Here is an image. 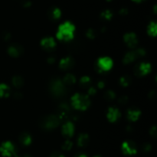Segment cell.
Here are the masks:
<instances>
[{
  "instance_id": "ffe728a7",
  "label": "cell",
  "mask_w": 157,
  "mask_h": 157,
  "mask_svg": "<svg viewBox=\"0 0 157 157\" xmlns=\"http://www.w3.org/2000/svg\"><path fill=\"white\" fill-rule=\"evenodd\" d=\"M52 15L53 18H58L61 16V11L58 8H55L53 9V10L52 11Z\"/></svg>"
},
{
  "instance_id": "ac0fdd59",
  "label": "cell",
  "mask_w": 157,
  "mask_h": 157,
  "mask_svg": "<svg viewBox=\"0 0 157 157\" xmlns=\"http://www.w3.org/2000/svg\"><path fill=\"white\" fill-rule=\"evenodd\" d=\"M64 82H65L67 84H73V83H75V78L74 75H71V74H68V75H66L64 77Z\"/></svg>"
},
{
  "instance_id": "7c38bea8",
  "label": "cell",
  "mask_w": 157,
  "mask_h": 157,
  "mask_svg": "<svg viewBox=\"0 0 157 157\" xmlns=\"http://www.w3.org/2000/svg\"><path fill=\"white\" fill-rule=\"evenodd\" d=\"M151 70V66L150 64L147 62H142L139 66V72L140 75H147V73L150 72Z\"/></svg>"
},
{
  "instance_id": "4316f807",
  "label": "cell",
  "mask_w": 157,
  "mask_h": 157,
  "mask_svg": "<svg viewBox=\"0 0 157 157\" xmlns=\"http://www.w3.org/2000/svg\"><path fill=\"white\" fill-rule=\"evenodd\" d=\"M133 1L136 2H142L143 0H133Z\"/></svg>"
},
{
  "instance_id": "d4e9b609",
  "label": "cell",
  "mask_w": 157,
  "mask_h": 157,
  "mask_svg": "<svg viewBox=\"0 0 157 157\" xmlns=\"http://www.w3.org/2000/svg\"><path fill=\"white\" fill-rule=\"evenodd\" d=\"M50 157H64V155L62 154H59V153H54L53 155H51Z\"/></svg>"
},
{
  "instance_id": "5bb4252c",
  "label": "cell",
  "mask_w": 157,
  "mask_h": 157,
  "mask_svg": "<svg viewBox=\"0 0 157 157\" xmlns=\"http://www.w3.org/2000/svg\"><path fill=\"white\" fill-rule=\"evenodd\" d=\"M89 142V138L88 135L87 134H81L79 135L78 139V146L83 147V146H85Z\"/></svg>"
},
{
  "instance_id": "603a6c76",
  "label": "cell",
  "mask_w": 157,
  "mask_h": 157,
  "mask_svg": "<svg viewBox=\"0 0 157 157\" xmlns=\"http://www.w3.org/2000/svg\"><path fill=\"white\" fill-rule=\"evenodd\" d=\"M102 16L104 17V18H106V19H109V18H111L112 13L110 12V11L107 10V11H105V12H103V13H102Z\"/></svg>"
},
{
  "instance_id": "5b68a950",
  "label": "cell",
  "mask_w": 157,
  "mask_h": 157,
  "mask_svg": "<svg viewBox=\"0 0 157 157\" xmlns=\"http://www.w3.org/2000/svg\"><path fill=\"white\" fill-rule=\"evenodd\" d=\"M121 149L124 154L127 155H133L136 153V148L135 145L131 142L125 141L121 146Z\"/></svg>"
},
{
  "instance_id": "cb8c5ba5",
  "label": "cell",
  "mask_w": 157,
  "mask_h": 157,
  "mask_svg": "<svg viewBox=\"0 0 157 157\" xmlns=\"http://www.w3.org/2000/svg\"><path fill=\"white\" fill-rule=\"evenodd\" d=\"M81 83H82V84L87 85V83L90 82V78H81Z\"/></svg>"
},
{
  "instance_id": "9c48e42d",
  "label": "cell",
  "mask_w": 157,
  "mask_h": 157,
  "mask_svg": "<svg viewBox=\"0 0 157 157\" xmlns=\"http://www.w3.org/2000/svg\"><path fill=\"white\" fill-rule=\"evenodd\" d=\"M75 132V126L71 122H67L62 127V133L65 136L71 137L73 135Z\"/></svg>"
},
{
  "instance_id": "2e32d148",
  "label": "cell",
  "mask_w": 157,
  "mask_h": 157,
  "mask_svg": "<svg viewBox=\"0 0 157 157\" xmlns=\"http://www.w3.org/2000/svg\"><path fill=\"white\" fill-rule=\"evenodd\" d=\"M71 65V59L70 58H65L60 62V66L61 69H67Z\"/></svg>"
},
{
  "instance_id": "484cf974",
  "label": "cell",
  "mask_w": 157,
  "mask_h": 157,
  "mask_svg": "<svg viewBox=\"0 0 157 157\" xmlns=\"http://www.w3.org/2000/svg\"><path fill=\"white\" fill-rule=\"evenodd\" d=\"M77 157H87V156L85 155V154H80V155H78Z\"/></svg>"
},
{
  "instance_id": "e0dca14e",
  "label": "cell",
  "mask_w": 157,
  "mask_h": 157,
  "mask_svg": "<svg viewBox=\"0 0 157 157\" xmlns=\"http://www.w3.org/2000/svg\"><path fill=\"white\" fill-rule=\"evenodd\" d=\"M148 33L149 35H152V36H155L156 34V24L155 22H151L149 26L148 29Z\"/></svg>"
},
{
  "instance_id": "ba28073f",
  "label": "cell",
  "mask_w": 157,
  "mask_h": 157,
  "mask_svg": "<svg viewBox=\"0 0 157 157\" xmlns=\"http://www.w3.org/2000/svg\"><path fill=\"white\" fill-rule=\"evenodd\" d=\"M144 55V52L142 50V49H140V50L134 51V52H129L126 55L125 58H124V62L125 63H130L135 59L137 56H140V55Z\"/></svg>"
},
{
  "instance_id": "d6986e66",
  "label": "cell",
  "mask_w": 157,
  "mask_h": 157,
  "mask_svg": "<svg viewBox=\"0 0 157 157\" xmlns=\"http://www.w3.org/2000/svg\"><path fill=\"white\" fill-rule=\"evenodd\" d=\"M31 141H32V139H31L30 135H28V134H25V135H22V138H21V143H22L23 144L25 145V146H28V145L30 144Z\"/></svg>"
},
{
  "instance_id": "8fae6325",
  "label": "cell",
  "mask_w": 157,
  "mask_h": 157,
  "mask_svg": "<svg viewBox=\"0 0 157 157\" xmlns=\"http://www.w3.org/2000/svg\"><path fill=\"white\" fill-rule=\"evenodd\" d=\"M140 115V111L136 109H130L127 112V117L130 121H136Z\"/></svg>"
},
{
  "instance_id": "30bf717a",
  "label": "cell",
  "mask_w": 157,
  "mask_h": 157,
  "mask_svg": "<svg viewBox=\"0 0 157 157\" xmlns=\"http://www.w3.org/2000/svg\"><path fill=\"white\" fill-rule=\"evenodd\" d=\"M41 45L43 48L46 49H52L56 46L55 41L52 37H46L43 38L41 42Z\"/></svg>"
},
{
  "instance_id": "4fadbf2b",
  "label": "cell",
  "mask_w": 157,
  "mask_h": 157,
  "mask_svg": "<svg viewBox=\"0 0 157 157\" xmlns=\"http://www.w3.org/2000/svg\"><path fill=\"white\" fill-rule=\"evenodd\" d=\"M58 124H59V119L57 118L55 115L48 117L46 122V126L48 128H55L58 126Z\"/></svg>"
},
{
  "instance_id": "9a60e30c",
  "label": "cell",
  "mask_w": 157,
  "mask_h": 157,
  "mask_svg": "<svg viewBox=\"0 0 157 157\" xmlns=\"http://www.w3.org/2000/svg\"><path fill=\"white\" fill-rule=\"evenodd\" d=\"M9 86L6 84H0V97H7L9 94Z\"/></svg>"
},
{
  "instance_id": "8992f818",
  "label": "cell",
  "mask_w": 157,
  "mask_h": 157,
  "mask_svg": "<svg viewBox=\"0 0 157 157\" xmlns=\"http://www.w3.org/2000/svg\"><path fill=\"white\" fill-rule=\"evenodd\" d=\"M124 41L127 43V46L130 48H133L137 45L138 40L137 37L134 33H127L124 35Z\"/></svg>"
},
{
  "instance_id": "7402d4cb",
  "label": "cell",
  "mask_w": 157,
  "mask_h": 157,
  "mask_svg": "<svg viewBox=\"0 0 157 157\" xmlns=\"http://www.w3.org/2000/svg\"><path fill=\"white\" fill-rule=\"evenodd\" d=\"M71 147L72 143L71 141H66L62 146L63 149H65V150H70V149H71Z\"/></svg>"
},
{
  "instance_id": "6da1fadb",
  "label": "cell",
  "mask_w": 157,
  "mask_h": 157,
  "mask_svg": "<svg viewBox=\"0 0 157 157\" xmlns=\"http://www.w3.org/2000/svg\"><path fill=\"white\" fill-rule=\"evenodd\" d=\"M75 27L73 24L69 22L60 25L57 32V38L60 40L69 41L74 38Z\"/></svg>"
},
{
  "instance_id": "3957f363",
  "label": "cell",
  "mask_w": 157,
  "mask_h": 157,
  "mask_svg": "<svg viewBox=\"0 0 157 157\" xmlns=\"http://www.w3.org/2000/svg\"><path fill=\"white\" fill-rule=\"evenodd\" d=\"M0 152L4 157L16 156V151L15 146L10 141H6L2 143L0 146Z\"/></svg>"
},
{
  "instance_id": "52a82bcc",
  "label": "cell",
  "mask_w": 157,
  "mask_h": 157,
  "mask_svg": "<svg viewBox=\"0 0 157 157\" xmlns=\"http://www.w3.org/2000/svg\"><path fill=\"white\" fill-rule=\"evenodd\" d=\"M120 117H121V112L119 111V109H116V108H110L108 109L107 119H109V121L113 123V122H116Z\"/></svg>"
},
{
  "instance_id": "7a4b0ae2",
  "label": "cell",
  "mask_w": 157,
  "mask_h": 157,
  "mask_svg": "<svg viewBox=\"0 0 157 157\" xmlns=\"http://www.w3.org/2000/svg\"><path fill=\"white\" fill-rule=\"evenodd\" d=\"M71 104L75 109L85 110L90 106V99L84 94L76 93L71 97Z\"/></svg>"
},
{
  "instance_id": "277c9868",
  "label": "cell",
  "mask_w": 157,
  "mask_h": 157,
  "mask_svg": "<svg viewBox=\"0 0 157 157\" xmlns=\"http://www.w3.org/2000/svg\"><path fill=\"white\" fill-rule=\"evenodd\" d=\"M113 60L109 57H102L99 58L97 62L98 69L101 71H109L112 67H113Z\"/></svg>"
},
{
  "instance_id": "44dd1931",
  "label": "cell",
  "mask_w": 157,
  "mask_h": 157,
  "mask_svg": "<svg viewBox=\"0 0 157 157\" xmlns=\"http://www.w3.org/2000/svg\"><path fill=\"white\" fill-rule=\"evenodd\" d=\"M9 51L10 55H13V56H16V55H18V54H19V50H18V48H16L15 46H12V47H10Z\"/></svg>"
}]
</instances>
